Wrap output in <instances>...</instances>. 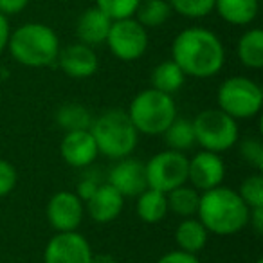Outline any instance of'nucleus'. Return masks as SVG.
I'll use <instances>...</instances> for the list:
<instances>
[{"label": "nucleus", "instance_id": "12", "mask_svg": "<svg viewBox=\"0 0 263 263\" xmlns=\"http://www.w3.org/2000/svg\"><path fill=\"white\" fill-rule=\"evenodd\" d=\"M223 177H226V164L220 154L202 150L187 162V182H191V186L200 193L222 186Z\"/></svg>", "mask_w": 263, "mask_h": 263}, {"label": "nucleus", "instance_id": "21", "mask_svg": "<svg viewBox=\"0 0 263 263\" xmlns=\"http://www.w3.org/2000/svg\"><path fill=\"white\" fill-rule=\"evenodd\" d=\"M168 200L166 193L146 187L137 195V216L146 223H157L168 215Z\"/></svg>", "mask_w": 263, "mask_h": 263}, {"label": "nucleus", "instance_id": "35", "mask_svg": "<svg viewBox=\"0 0 263 263\" xmlns=\"http://www.w3.org/2000/svg\"><path fill=\"white\" fill-rule=\"evenodd\" d=\"M9 34H11V29H9L8 16L0 13V54L4 52V49H8Z\"/></svg>", "mask_w": 263, "mask_h": 263}, {"label": "nucleus", "instance_id": "18", "mask_svg": "<svg viewBox=\"0 0 263 263\" xmlns=\"http://www.w3.org/2000/svg\"><path fill=\"white\" fill-rule=\"evenodd\" d=\"M215 11L231 26H249L259 11V0H215Z\"/></svg>", "mask_w": 263, "mask_h": 263}, {"label": "nucleus", "instance_id": "34", "mask_svg": "<svg viewBox=\"0 0 263 263\" xmlns=\"http://www.w3.org/2000/svg\"><path fill=\"white\" fill-rule=\"evenodd\" d=\"M101 182H98V180H94V179H85V180H81L80 182V186H78V197L81 198V200H88V198L92 197V193H94L96 190H98V186Z\"/></svg>", "mask_w": 263, "mask_h": 263}, {"label": "nucleus", "instance_id": "19", "mask_svg": "<svg viewBox=\"0 0 263 263\" xmlns=\"http://www.w3.org/2000/svg\"><path fill=\"white\" fill-rule=\"evenodd\" d=\"M208 229L202 226V222L193 216H187L177 226L175 229V241L180 251L198 254L208 243Z\"/></svg>", "mask_w": 263, "mask_h": 263}, {"label": "nucleus", "instance_id": "38", "mask_svg": "<svg viewBox=\"0 0 263 263\" xmlns=\"http://www.w3.org/2000/svg\"><path fill=\"white\" fill-rule=\"evenodd\" d=\"M256 263H263V259H261V258H259V259H256Z\"/></svg>", "mask_w": 263, "mask_h": 263}, {"label": "nucleus", "instance_id": "31", "mask_svg": "<svg viewBox=\"0 0 263 263\" xmlns=\"http://www.w3.org/2000/svg\"><path fill=\"white\" fill-rule=\"evenodd\" d=\"M18 182V173L9 161L0 159V198L9 195Z\"/></svg>", "mask_w": 263, "mask_h": 263}, {"label": "nucleus", "instance_id": "25", "mask_svg": "<svg viewBox=\"0 0 263 263\" xmlns=\"http://www.w3.org/2000/svg\"><path fill=\"white\" fill-rule=\"evenodd\" d=\"M172 6L168 0H141L136 9V20L143 27H159L172 16Z\"/></svg>", "mask_w": 263, "mask_h": 263}, {"label": "nucleus", "instance_id": "13", "mask_svg": "<svg viewBox=\"0 0 263 263\" xmlns=\"http://www.w3.org/2000/svg\"><path fill=\"white\" fill-rule=\"evenodd\" d=\"M108 184L119 191L124 198L141 195L148 187L144 162L132 157L119 159V162L110 170Z\"/></svg>", "mask_w": 263, "mask_h": 263}, {"label": "nucleus", "instance_id": "11", "mask_svg": "<svg viewBox=\"0 0 263 263\" xmlns=\"http://www.w3.org/2000/svg\"><path fill=\"white\" fill-rule=\"evenodd\" d=\"M85 213V204L72 191H58L51 197L45 209L49 223L58 233L76 231L81 226Z\"/></svg>", "mask_w": 263, "mask_h": 263}, {"label": "nucleus", "instance_id": "16", "mask_svg": "<svg viewBox=\"0 0 263 263\" xmlns=\"http://www.w3.org/2000/svg\"><path fill=\"white\" fill-rule=\"evenodd\" d=\"M124 205V197L114 190L108 182L99 184L98 190L85 200V209L96 223H110L121 215Z\"/></svg>", "mask_w": 263, "mask_h": 263}, {"label": "nucleus", "instance_id": "22", "mask_svg": "<svg viewBox=\"0 0 263 263\" xmlns=\"http://www.w3.org/2000/svg\"><path fill=\"white\" fill-rule=\"evenodd\" d=\"M238 58L247 69H261L263 67V31L254 29L245 31L238 40Z\"/></svg>", "mask_w": 263, "mask_h": 263}, {"label": "nucleus", "instance_id": "20", "mask_svg": "<svg viewBox=\"0 0 263 263\" xmlns=\"http://www.w3.org/2000/svg\"><path fill=\"white\" fill-rule=\"evenodd\" d=\"M184 81H186V74L173 60L161 62L152 72V88L170 96L179 92L182 88Z\"/></svg>", "mask_w": 263, "mask_h": 263}, {"label": "nucleus", "instance_id": "15", "mask_svg": "<svg viewBox=\"0 0 263 263\" xmlns=\"http://www.w3.org/2000/svg\"><path fill=\"white\" fill-rule=\"evenodd\" d=\"M63 161L72 168H87L99 155L98 144L90 130L67 132L60 144Z\"/></svg>", "mask_w": 263, "mask_h": 263}, {"label": "nucleus", "instance_id": "24", "mask_svg": "<svg viewBox=\"0 0 263 263\" xmlns=\"http://www.w3.org/2000/svg\"><path fill=\"white\" fill-rule=\"evenodd\" d=\"M166 139L170 150L175 152H187L197 144L195 141V130L193 123L190 119H184V117H175L173 123L166 128V132L162 134Z\"/></svg>", "mask_w": 263, "mask_h": 263}, {"label": "nucleus", "instance_id": "36", "mask_svg": "<svg viewBox=\"0 0 263 263\" xmlns=\"http://www.w3.org/2000/svg\"><path fill=\"white\" fill-rule=\"evenodd\" d=\"M249 226L258 234L263 233V208H252L249 211Z\"/></svg>", "mask_w": 263, "mask_h": 263}, {"label": "nucleus", "instance_id": "7", "mask_svg": "<svg viewBox=\"0 0 263 263\" xmlns=\"http://www.w3.org/2000/svg\"><path fill=\"white\" fill-rule=\"evenodd\" d=\"M218 108L233 119H251L261 110L263 90L256 81L245 76L227 78L216 92Z\"/></svg>", "mask_w": 263, "mask_h": 263}, {"label": "nucleus", "instance_id": "32", "mask_svg": "<svg viewBox=\"0 0 263 263\" xmlns=\"http://www.w3.org/2000/svg\"><path fill=\"white\" fill-rule=\"evenodd\" d=\"M155 263H200L197 258V254H190V252L184 251H170L166 254H162L161 258Z\"/></svg>", "mask_w": 263, "mask_h": 263}, {"label": "nucleus", "instance_id": "3", "mask_svg": "<svg viewBox=\"0 0 263 263\" xmlns=\"http://www.w3.org/2000/svg\"><path fill=\"white\" fill-rule=\"evenodd\" d=\"M8 49L13 60L24 67H49L56 63L60 52L58 34L49 26L29 22L9 34Z\"/></svg>", "mask_w": 263, "mask_h": 263}, {"label": "nucleus", "instance_id": "37", "mask_svg": "<svg viewBox=\"0 0 263 263\" xmlns=\"http://www.w3.org/2000/svg\"><path fill=\"white\" fill-rule=\"evenodd\" d=\"M90 263H117V261L108 254H99V256H92Z\"/></svg>", "mask_w": 263, "mask_h": 263}, {"label": "nucleus", "instance_id": "4", "mask_svg": "<svg viewBox=\"0 0 263 263\" xmlns=\"http://www.w3.org/2000/svg\"><path fill=\"white\" fill-rule=\"evenodd\" d=\"M90 132L98 144V152L108 159H124L136 150L139 132L132 124L124 110H106L96 117L90 124Z\"/></svg>", "mask_w": 263, "mask_h": 263}, {"label": "nucleus", "instance_id": "5", "mask_svg": "<svg viewBox=\"0 0 263 263\" xmlns=\"http://www.w3.org/2000/svg\"><path fill=\"white\" fill-rule=\"evenodd\" d=\"M126 114L139 134L155 137L162 136L173 123L177 117V106L173 96L155 88H146L132 99Z\"/></svg>", "mask_w": 263, "mask_h": 263}, {"label": "nucleus", "instance_id": "27", "mask_svg": "<svg viewBox=\"0 0 263 263\" xmlns=\"http://www.w3.org/2000/svg\"><path fill=\"white\" fill-rule=\"evenodd\" d=\"M168 4L184 18H202L215 11V0H168Z\"/></svg>", "mask_w": 263, "mask_h": 263}, {"label": "nucleus", "instance_id": "1", "mask_svg": "<svg viewBox=\"0 0 263 263\" xmlns=\"http://www.w3.org/2000/svg\"><path fill=\"white\" fill-rule=\"evenodd\" d=\"M172 60L186 76L213 78L226 63V49L218 36L205 27H187L172 44Z\"/></svg>", "mask_w": 263, "mask_h": 263}, {"label": "nucleus", "instance_id": "6", "mask_svg": "<svg viewBox=\"0 0 263 263\" xmlns=\"http://www.w3.org/2000/svg\"><path fill=\"white\" fill-rule=\"evenodd\" d=\"M195 141L202 150L223 154L238 143V121L220 108H208L193 121Z\"/></svg>", "mask_w": 263, "mask_h": 263}, {"label": "nucleus", "instance_id": "28", "mask_svg": "<svg viewBox=\"0 0 263 263\" xmlns=\"http://www.w3.org/2000/svg\"><path fill=\"white\" fill-rule=\"evenodd\" d=\"M240 198L245 202L249 209L252 208H263V175L261 173H254L243 179L238 190Z\"/></svg>", "mask_w": 263, "mask_h": 263}, {"label": "nucleus", "instance_id": "14", "mask_svg": "<svg viewBox=\"0 0 263 263\" xmlns=\"http://www.w3.org/2000/svg\"><path fill=\"white\" fill-rule=\"evenodd\" d=\"M56 62H58L60 69L74 80H85V78L94 76L99 65L98 54L94 52V49L90 45L81 44V42L60 49Z\"/></svg>", "mask_w": 263, "mask_h": 263}, {"label": "nucleus", "instance_id": "2", "mask_svg": "<svg viewBox=\"0 0 263 263\" xmlns=\"http://www.w3.org/2000/svg\"><path fill=\"white\" fill-rule=\"evenodd\" d=\"M249 211L238 191L216 186L200 193L197 215L208 233L231 236L249 226Z\"/></svg>", "mask_w": 263, "mask_h": 263}, {"label": "nucleus", "instance_id": "30", "mask_svg": "<svg viewBox=\"0 0 263 263\" xmlns=\"http://www.w3.org/2000/svg\"><path fill=\"white\" fill-rule=\"evenodd\" d=\"M240 154L247 164H251L254 170H263V144L258 139H245L240 144Z\"/></svg>", "mask_w": 263, "mask_h": 263}, {"label": "nucleus", "instance_id": "26", "mask_svg": "<svg viewBox=\"0 0 263 263\" xmlns=\"http://www.w3.org/2000/svg\"><path fill=\"white\" fill-rule=\"evenodd\" d=\"M92 116L83 105L78 103H67L56 114V123L63 128L65 132L72 130H90Z\"/></svg>", "mask_w": 263, "mask_h": 263}, {"label": "nucleus", "instance_id": "10", "mask_svg": "<svg viewBox=\"0 0 263 263\" xmlns=\"http://www.w3.org/2000/svg\"><path fill=\"white\" fill-rule=\"evenodd\" d=\"M90 243L78 231L58 233L49 240L44 251V263H90Z\"/></svg>", "mask_w": 263, "mask_h": 263}, {"label": "nucleus", "instance_id": "8", "mask_svg": "<svg viewBox=\"0 0 263 263\" xmlns=\"http://www.w3.org/2000/svg\"><path fill=\"white\" fill-rule=\"evenodd\" d=\"M187 162L190 159L182 152L164 150L155 154L150 161L144 162L148 187L161 191V193H170L175 187L186 184Z\"/></svg>", "mask_w": 263, "mask_h": 263}, {"label": "nucleus", "instance_id": "33", "mask_svg": "<svg viewBox=\"0 0 263 263\" xmlns=\"http://www.w3.org/2000/svg\"><path fill=\"white\" fill-rule=\"evenodd\" d=\"M27 4H29V0H0V13L6 16L18 15L27 8Z\"/></svg>", "mask_w": 263, "mask_h": 263}, {"label": "nucleus", "instance_id": "29", "mask_svg": "<svg viewBox=\"0 0 263 263\" xmlns=\"http://www.w3.org/2000/svg\"><path fill=\"white\" fill-rule=\"evenodd\" d=\"M141 0H96V8H99L110 20L130 18L136 15V9Z\"/></svg>", "mask_w": 263, "mask_h": 263}, {"label": "nucleus", "instance_id": "9", "mask_svg": "<svg viewBox=\"0 0 263 263\" xmlns=\"http://www.w3.org/2000/svg\"><path fill=\"white\" fill-rule=\"evenodd\" d=\"M106 45L121 62H136L148 49V29L141 26L134 16L112 20Z\"/></svg>", "mask_w": 263, "mask_h": 263}, {"label": "nucleus", "instance_id": "23", "mask_svg": "<svg viewBox=\"0 0 263 263\" xmlns=\"http://www.w3.org/2000/svg\"><path fill=\"white\" fill-rule=\"evenodd\" d=\"M166 200H168V211L173 215H179L182 218L197 215L198 202H200V191H197L193 186H182L175 187L170 193H166Z\"/></svg>", "mask_w": 263, "mask_h": 263}, {"label": "nucleus", "instance_id": "17", "mask_svg": "<svg viewBox=\"0 0 263 263\" xmlns=\"http://www.w3.org/2000/svg\"><path fill=\"white\" fill-rule=\"evenodd\" d=\"M112 20L105 15L99 8H88L80 15L76 22V34L78 40L85 45H99L106 42Z\"/></svg>", "mask_w": 263, "mask_h": 263}]
</instances>
